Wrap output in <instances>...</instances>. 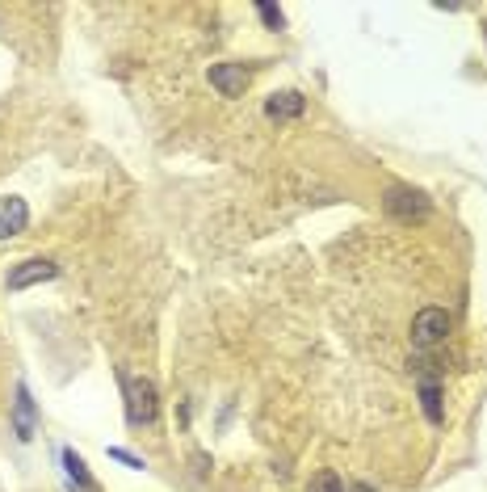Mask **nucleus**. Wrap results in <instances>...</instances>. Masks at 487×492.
Wrapping results in <instances>:
<instances>
[{
    "label": "nucleus",
    "mask_w": 487,
    "mask_h": 492,
    "mask_svg": "<svg viewBox=\"0 0 487 492\" xmlns=\"http://www.w3.org/2000/svg\"><path fill=\"white\" fill-rule=\"evenodd\" d=\"M126 417L131 425H152L160 417V400H156V383L152 379H126Z\"/></svg>",
    "instance_id": "1"
},
{
    "label": "nucleus",
    "mask_w": 487,
    "mask_h": 492,
    "mask_svg": "<svg viewBox=\"0 0 487 492\" xmlns=\"http://www.w3.org/2000/svg\"><path fill=\"white\" fill-rule=\"evenodd\" d=\"M446 332H450V316L441 308H425L420 316L412 320V345H420V349H428V345L446 341Z\"/></svg>",
    "instance_id": "2"
},
{
    "label": "nucleus",
    "mask_w": 487,
    "mask_h": 492,
    "mask_svg": "<svg viewBox=\"0 0 487 492\" xmlns=\"http://www.w3.org/2000/svg\"><path fill=\"white\" fill-rule=\"evenodd\" d=\"M248 80H253V72H248L244 63H215V68H210V88H215L219 97H244Z\"/></svg>",
    "instance_id": "3"
},
{
    "label": "nucleus",
    "mask_w": 487,
    "mask_h": 492,
    "mask_svg": "<svg viewBox=\"0 0 487 492\" xmlns=\"http://www.w3.org/2000/svg\"><path fill=\"white\" fill-rule=\"evenodd\" d=\"M387 215H395V219L412 223V219H425L428 215V198L420 194V190H403V185H395L387 194Z\"/></svg>",
    "instance_id": "4"
},
{
    "label": "nucleus",
    "mask_w": 487,
    "mask_h": 492,
    "mask_svg": "<svg viewBox=\"0 0 487 492\" xmlns=\"http://www.w3.org/2000/svg\"><path fill=\"white\" fill-rule=\"evenodd\" d=\"M60 274L55 261H42V257H30L22 265H13L9 270V291H25V286H38V283H51Z\"/></svg>",
    "instance_id": "5"
},
{
    "label": "nucleus",
    "mask_w": 487,
    "mask_h": 492,
    "mask_svg": "<svg viewBox=\"0 0 487 492\" xmlns=\"http://www.w3.org/2000/svg\"><path fill=\"white\" fill-rule=\"evenodd\" d=\"M25 223H30V207H25V198H0V240H13V236L25 232Z\"/></svg>",
    "instance_id": "6"
},
{
    "label": "nucleus",
    "mask_w": 487,
    "mask_h": 492,
    "mask_svg": "<svg viewBox=\"0 0 487 492\" xmlns=\"http://www.w3.org/2000/svg\"><path fill=\"white\" fill-rule=\"evenodd\" d=\"M13 430H17L22 442H30L34 430H38V413H34V400H30V387H25V383H17V400H13Z\"/></svg>",
    "instance_id": "7"
},
{
    "label": "nucleus",
    "mask_w": 487,
    "mask_h": 492,
    "mask_svg": "<svg viewBox=\"0 0 487 492\" xmlns=\"http://www.w3.org/2000/svg\"><path fill=\"white\" fill-rule=\"evenodd\" d=\"M303 110H307V97H303V93H294V88L273 93V97L265 101V114L273 118V123H290V118H299Z\"/></svg>",
    "instance_id": "8"
},
{
    "label": "nucleus",
    "mask_w": 487,
    "mask_h": 492,
    "mask_svg": "<svg viewBox=\"0 0 487 492\" xmlns=\"http://www.w3.org/2000/svg\"><path fill=\"white\" fill-rule=\"evenodd\" d=\"M420 404H425V417L433 421V425H441V387L433 379L420 383Z\"/></svg>",
    "instance_id": "9"
},
{
    "label": "nucleus",
    "mask_w": 487,
    "mask_h": 492,
    "mask_svg": "<svg viewBox=\"0 0 487 492\" xmlns=\"http://www.w3.org/2000/svg\"><path fill=\"white\" fill-rule=\"evenodd\" d=\"M63 468H68V476H72L80 488H88L93 492V476H88V468H85V459L76 455V450H63Z\"/></svg>",
    "instance_id": "10"
},
{
    "label": "nucleus",
    "mask_w": 487,
    "mask_h": 492,
    "mask_svg": "<svg viewBox=\"0 0 487 492\" xmlns=\"http://www.w3.org/2000/svg\"><path fill=\"white\" fill-rule=\"evenodd\" d=\"M307 492H345V480L336 476V471H319V476H311Z\"/></svg>",
    "instance_id": "11"
},
{
    "label": "nucleus",
    "mask_w": 487,
    "mask_h": 492,
    "mask_svg": "<svg viewBox=\"0 0 487 492\" xmlns=\"http://www.w3.org/2000/svg\"><path fill=\"white\" fill-rule=\"evenodd\" d=\"M256 13H261V22H265L269 30H281V25H286V13H281L278 5H256Z\"/></svg>",
    "instance_id": "12"
},
{
    "label": "nucleus",
    "mask_w": 487,
    "mask_h": 492,
    "mask_svg": "<svg viewBox=\"0 0 487 492\" xmlns=\"http://www.w3.org/2000/svg\"><path fill=\"white\" fill-rule=\"evenodd\" d=\"M110 459H118V463H126V468H143V459H134L131 450H118V446H114V450H110Z\"/></svg>",
    "instance_id": "13"
}]
</instances>
